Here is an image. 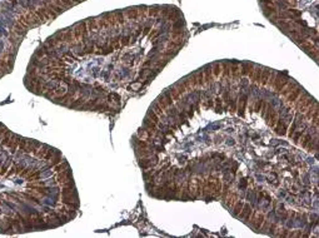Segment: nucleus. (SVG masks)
Instances as JSON below:
<instances>
[{
  "mask_svg": "<svg viewBox=\"0 0 319 238\" xmlns=\"http://www.w3.org/2000/svg\"><path fill=\"white\" fill-rule=\"evenodd\" d=\"M149 194L221 202L257 232L318 236V103L250 63L209 64L159 95L138 132Z\"/></svg>",
  "mask_w": 319,
  "mask_h": 238,
  "instance_id": "1",
  "label": "nucleus"
}]
</instances>
